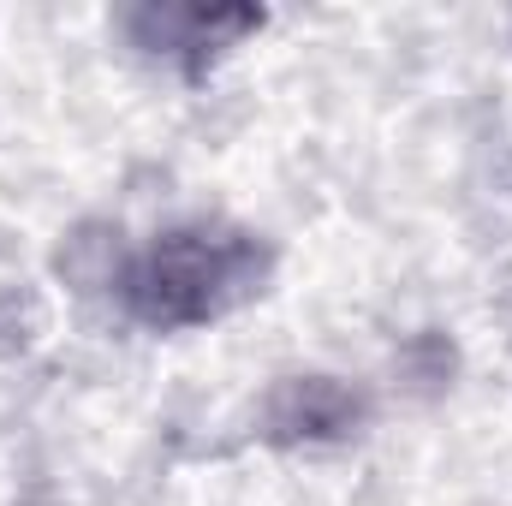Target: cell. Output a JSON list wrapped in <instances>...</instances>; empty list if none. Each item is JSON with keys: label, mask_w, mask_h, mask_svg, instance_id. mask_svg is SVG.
I'll list each match as a JSON object with an SVG mask.
<instances>
[{"label": "cell", "mask_w": 512, "mask_h": 506, "mask_svg": "<svg viewBox=\"0 0 512 506\" xmlns=\"http://www.w3.org/2000/svg\"><path fill=\"white\" fill-rule=\"evenodd\" d=\"M268 280H274V245L262 233L233 221H185L131 251L120 304L155 334H185L245 310L268 292Z\"/></svg>", "instance_id": "obj_1"}, {"label": "cell", "mask_w": 512, "mask_h": 506, "mask_svg": "<svg viewBox=\"0 0 512 506\" xmlns=\"http://www.w3.org/2000/svg\"><path fill=\"white\" fill-rule=\"evenodd\" d=\"M262 6H179V0H143L120 6V30L137 54L149 60H173L191 78L209 72L227 48H239L245 36L262 30Z\"/></svg>", "instance_id": "obj_2"}, {"label": "cell", "mask_w": 512, "mask_h": 506, "mask_svg": "<svg viewBox=\"0 0 512 506\" xmlns=\"http://www.w3.org/2000/svg\"><path fill=\"white\" fill-rule=\"evenodd\" d=\"M370 417V399L340 376H280L268 381V393L256 399V435L268 447H328L358 435Z\"/></svg>", "instance_id": "obj_3"}, {"label": "cell", "mask_w": 512, "mask_h": 506, "mask_svg": "<svg viewBox=\"0 0 512 506\" xmlns=\"http://www.w3.org/2000/svg\"><path fill=\"white\" fill-rule=\"evenodd\" d=\"M54 268L72 292L96 298V292H120L126 286V268H131V251H126V233L108 227V221H84L60 239L54 251Z\"/></svg>", "instance_id": "obj_4"}, {"label": "cell", "mask_w": 512, "mask_h": 506, "mask_svg": "<svg viewBox=\"0 0 512 506\" xmlns=\"http://www.w3.org/2000/svg\"><path fill=\"white\" fill-rule=\"evenodd\" d=\"M36 334H42V310H36V298L0 280V358L30 352V340H36Z\"/></svg>", "instance_id": "obj_5"}, {"label": "cell", "mask_w": 512, "mask_h": 506, "mask_svg": "<svg viewBox=\"0 0 512 506\" xmlns=\"http://www.w3.org/2000/svg\"><path fill=\"white\" fill-rule=\"evenodd\" d=\"M405 370L423 381V387H441V381H453V346L441 334H417L405 346Z\"/></svg>", "instance_id": "obj_6"}]
</instances>
